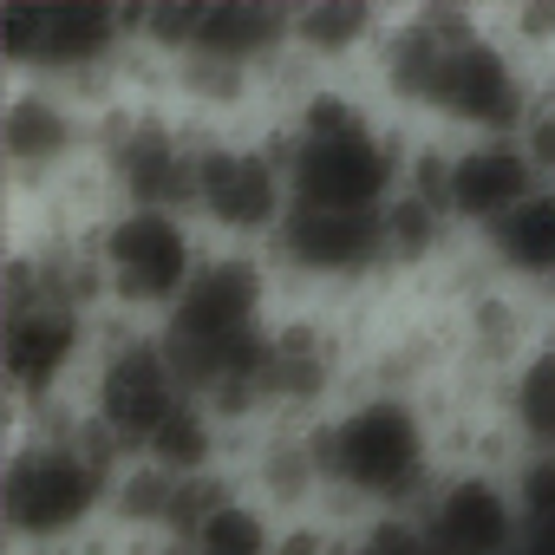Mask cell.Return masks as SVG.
Returning a JSON list of instances; mask_svg holds the SVG:
<instances>
[{
	"mask_svg": "<svg viewBox=\"0 0 555 555\" xmlns=\"http://www.w3.org/2000/svg\"><path fill=\"white\" fill-rule=\"evenodd\" d=\"M8 555H86V548H8Z\"/></svg>",
	"mask_w": 555,
	"mask_h": 555,
	"instance_id": "cell-16",
	"label": "cell"
},
{
	"mask_svg": "<svg viewBox=\"0 0 555 555\" xmlns=\"http://www.w3.org/2000/svg\"><path fill=\"white\" fill-rule=\"evenodd\" d=\"M0 164H8L14 203H47L92 177L99 164V112L73 86L47 79H8L0 99Z\"/></svg>",
	"mask_w": 555,
	"mask_h": 555,
	"instance_id": "cell-7",
	"label": "cell"
},
{
	"mask_svg": "<svg viewBox=\"0 0 555 555\" xmlns=\"http://www.w3.org/2000/svg\"><path fill=\"white\" fill-rule=\"evenodd\" d=\"M483 268L529 301H555V183H542L522 209H509L490 235H477Z\"/></svg>",
	"mask_w": 555,
	"mask_h": 555,
	"instance_id": "cell-12",
	"label": "cell"
},
{
	"mask_svg": "<svg viewBox=\"0 0 555 555\" xmlns=\"http://www.w3.org/2000/svg\"><path fill=\"white\" fill-rule=\"evenodd\" d=\"M125 457L92 431L86 399L14 412L0 464V522L8 548H86L112 516V483Z\"/></svg>",
	"mask_w": 555,
	"mask_h": 555,
	"instance_id": "cell-2",
	"label": "cell"
},
{
	"mask_svg": "<svg viewBox=\"0 0 555 555\" xmlns=\"http://www.w3.org/2000/svg\"><path fill=\"white\" fill-rule=\"evenodd\" d=\"M542 190V170L522 138H451L444 151V216L464 242L490 235L509 209Z\"/></svg>",
	"mask_w": 555,
	"mask_h": 555,
	"instance_id": "cell-11",
	"label": "cell"
},
{
	"mask_svg": "<svg viewBox=\"0 0 555 555\" xmlns=\"http://www.w3.org/2000/svg\"><path fill=\"white\" fill-rule=\"evenodd\" d=\"M274 131L288 157V190L308 209H386L405 190L412 138L340 79H321Z\"/></svg>",
	"mask_w": 555,
	"mask_h": 555,
	"instance_id": "cell-4",
	"label": "cell"
},
{
	"mask_svg": "<svg viewBox=\"0 0 555 555\" xmlns=\"http://www.w3.org/2000/svg\"><path fill=\"white\" fill-rule=\"evenodd\" d=\"M412 516L431 555H516L529 542V516L509 470H444Z\"/></svg>",
	"mask_w": 555,
	"mask_h": 555,
	"instance_id": "cell-10",
	"label": "cell"
},
{
	"mask_svg": "<svg viewBox=\"0 0 555 555\" xmlns=\"http://www.w3.org/2000/svg\"><path fill=\"white\" fill-rule=\"evenodd\" d=\"M327 490L347 516H412L444 477V438L431 399L353 386L321 418Z\"/></svg>",
	"mask_w": 555,
	"mask_h": 555,
	"instance_id": "cell-3",
	"label": "cell"
},
{
	"mask_svg": "<svg viewBox=\"0 0 555 555\" xmlns=\"http://www.w3.org/2000/svg\"><path fill=\"white\" fill-rule=\"evenodd\" d=\"M496 418L516 438L522 457H548L555 451V327L529 347V360L503 379L496 392Z\"/></svg>",
	"mask_w": 555,
	"mask_h": 555,
	"instance_id": "cell-14",
	"label": "cell"
},
{
	"mask_svg": "<svg viewBox=\"0 0 555 555\" xmlns=\"http://www.w3.org/2000/svg\"><path fill=\"white\" fill-rule=\"evenodd\" d=\"M366 73L386 112L418 118L438 138H516L535 92V73L503 47V34L464 8L392 14Z\"/></svg>",
	"mask_w": 555,
	"mask_h": 555,
	"instance_id": "cell-1",
	"label": "cell"
},
{
	"mask_svg": "<svg viewBox=\"0 0 555 555\" xmlns=\"http://www.w3.org/2000/svg\"><path fill=\"white\" fill-rule=\"evenodd\" d=\"M92 261H99V288L112 321L164 327L190 282L203 274V222L177 209H112L92 229Z\"/></svg>",
	"mask_w": 555,
	"mask_h": 555,
	"instance_id": "cell-6",
	"label": "cell"
},
{
	"mask_svg": "<svg viewBox=\"0 0 555 555\" xmlns=\"http://www.w3.org/2000/svg\"><path fill=\"white\" fill-rule=\"evenodd\" d=\"M347 555H431L418 516H360Z\"/></svg>",
	"mask_w": 555,
	"mask_h": 555,
	"instance_id": "cell-15",
	"label": "cell"
},
{
	"mask_svg": "<svg viewBox=\"0 0 555 555\" xmlns=\"http://www.w3.org/2000/svg\"><path fill=\"white\" fill-rule=\"evenodd\" d=\"M295 190H288V157L282 131H203L196 157V222L222 248H268L274 229L288 222Z\"/></svg>",
	"mask_w": 555,
	"mask_h": 555,
	"instance_id": "cell-8",
	"label": "cell"
},
{
	"mask_svg": "<svg viewBox=\"0 0 555 555\" xmlns=\"http://www.w3.org/2000/svg\"><path fill=\"white\" fill-rule=\"evenodd\" d=\"M268 261L282 282L314 295H379L392 282V242L386 209H308L295 203L274 229Z\"/></svg>",
	"mask_w": 555,
	"mask_h": 555,
	"instance_id": "cell-9",
	"label": "cell"
},
{
	"mask_svg": "<svg viewBox=\"0 0 555 555\" xmlns=\"http://www.w3.org/2000/svg\"><path fill=\"white\" fill-rule=\"evenodd\" d=\"M392 14L379 8H360V0H308L295 8V27H288V53L314 73V79H334L347 66H366L379 34H386Z\"/></svg>",
	"mask_w": 555,
	"mask_h": 555,
	"instance_id": "cell-13",
	"label": "cell"
},
{
	"mask_svg": "<svg viewBox=\"0 0 555 555\" xmlns=\"http://www.w3.org/2000/svg\"><path fill=\"white\" fill-rule=\"evenodd\" d=\"M0 60H8V79H47L86 99H112L131 60V21L125 8H99V0H8Z\"/></svg>",
	"mask_w": 555,
	"mask_h": 555,
	"instance_id": "cell-5",
	"label": "cell"
},
{
	"mask_svg": "<svg viewBox=\"0 0 555 555\" xmlns=\"http://www.w3.org/2000/svg\"><path fill=\"white\" fill-rule=\"evenodd\" d=\"M170 555H183V548H170Z\"/></svg>",
	"mask_w": 555,
	"mask_h": 555,
	"instance_id": "cell-17",
	"label": "cell"
}]
</instances>
